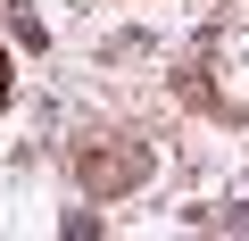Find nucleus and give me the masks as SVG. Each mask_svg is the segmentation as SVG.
<instances>
[{
	"instance_id": "obj_2",
	"label": "nucleus",
	"mask_w": 249,
	"mask_h": 241,
	"mask_svg": "<svg viewBox=\"0 0 249 241\" xmlns=\"http://www.w3.org/2000/svg\"><path fill=\"white\" fill-rule=\"evenodd\" d=\"M0 92H9V58H0Z\"/></svg>"
},
{
	"instance_id": "obj_1",
	"label": "nucleus",
	"mask_w": 249,
	"mask_h": 241,
	"mask_svg": "<svg viewBox=\"0 0 249 241\" xmlns=\"http://www.w3.org/2000/svg\"><path fill=\"white\" fill-rule=\"evenodd\" d=\"M150 175V150H133V142H124V150H83V183L91 191H133Z\"/></svg>"
}]
</instances>
